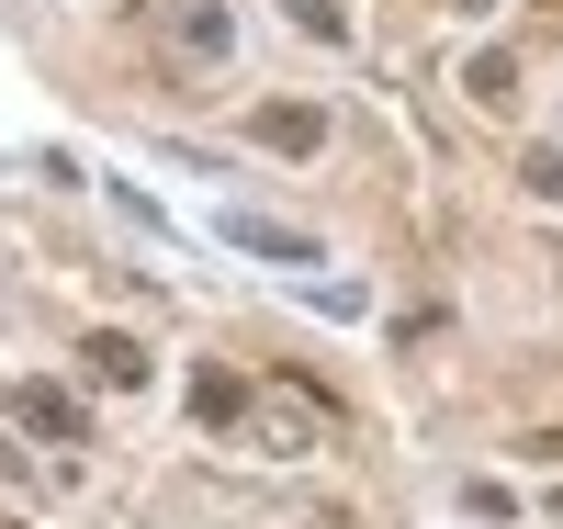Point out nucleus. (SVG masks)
<instances>
[{"label":"nucleus","mask_w":563,"mask_h":529,"mask_svg":"<svg viewBox=\"0 0 563 529\" xmlns=\"http://www.w3.org/2000/svg\"><path fill=\"white\" fill-rule=\"evenodd\" d=\"M294 23H305L316 45H350V0H294Z\"/></svg>","instance_id":"nucleus-9"},{"label":"nucleus","mask_w":563,"mask_h":529,"mask_svg":"<svg viewBox=\"0 0 563 529\" xmlns=\"http://www.w3.org/2000/svg\"><path fill=\"white\" fill-rule=\"evenodd\" d=\"M462 90H474L485 113H507V102H519V57H507V45H485V57L462 68Z\"/></svg>","instance_id":"nucleus-7"},{"label":"nucleus","mask_w":563,"mask_h":529,"mask_svg":"<svg viewBox=\"0 0 563 529\" xmlns=\"http://www.w3.org/2000/svg\"><path fill=\"white\" fill-rule=\"evenodd\" d=\"M552 518H563V496H552Z\"/></svg>","instance_id":"nucleus-14"},{"label":"nucleus","mask_w":563,"mask_h":529,"mask_svg":"<svg viewBox=\"0 0 563 529\" xmlns=\"http://www.w3.org/2000/svg\"><path fill=\"white\" fill-rule=\"evenodd\" d=\"M327 428H339V395L305 383V372H282V383H260V395H249V440H260L271 462H305Z\"/></svg>","instance_id":"nucleus-1"},{"label":"nucleus","mask_w":563,"mask_h":529,"mask_svg":"<svg viewBox=\"0 0 563 529\" xmlns=\"http://www.w3.org/2000/svg\"><path fill=\"white\" fill-rule=\"evenodd\" d=\"M225 249H249V260H282V271H316V236L305 225H271V214H214Z\"/></svg>","instance_id":"nucleus-2"},{"label":"nucleus","mask_w":563,"mask_h":529,"mask_svg":"<svg viewBox=\"0 0 563 529\" xmlns=\"http://www.w3.org/2000/svg\"><path fill=\"white\" fill-rule=\"evenodd\" d=\"M249 135H260V147H282V158H316V147H327V113H316V102H260Z\"/></svg>","instance_id":"nucleus-5"},{"label":"nucleus","mask_w":563,"mask_h":529,"mask_svg":"<svg viewBox=\"0 0 563 529\" xmlns=\"http://www.w3.org/2000/svg\"><path fill=\"white\" fill-rule=\"evenodd\" d=\"M0 473H12V440H0Z\"/></svg>","instance_id":"nucleus-12"},{"label":"nucleus","mask_w":563,"mask_h":529,"mask_svg":"<svg viewBox=\"0 0 563 529\" xmlns=\"http://www.w3.org/2000/svg\"><path fill=\"white\" fill-rule=\"evenodd\" d=\"M519 180H530V191H541V203L563 214V147H530V158H519Z\"/></svg>","instance_id":"nucleus-10"},{"label":"nucleus","mask_w":563,"mask_h":529,"mask_svg":"<svg viewBox=\"0 0 563 529\" xmlns=\"http://www.w3.org/2000/svg\"><path fill=\"white\" fill-rule=\"evenodd\" d=\"M451 12H496V0H451Z\"/></svg>","instance_id":"nucleus-11"},{"label":"nucleus","mask_w":563,"mask_h":529,"mask_svg":"<svg viewBox=\"0 0 563 529\" xmlns=\"http://www.w3.org/2000/svg\"><path fill=\"white\" fill-rule=\"evenodd\" d=\"M169 45H180L192 68H214L225 45H238V12H225V0H169Z\"/></svg>","instance_id":"nucleus-3"},{"label":"nucleus","mask_w":563,"mask_h":529,"mask_svg":"<svg viewBox=\"0 0 563 529\" xmlns=\"http://www.w3.org/2000/svg\"><path fill=\"white\" fill-rule=\"evenodd\" d=\"M541 12H563V0H541Z\"/></svg>","instance_id":"nucleus-13"},{"label":"nucleus","mask_w":563,"mask_h":529,"mask_svg":"<svg viewBox=\"0 0 563 529\" xmlns=\"http://www.w3.org/2000/svg\"><path fill=\"white\" fill-rule=\"evenodd\" d=\"M192 417H203V428H238V417H249V383H238V372H203V383H192Z\"/></svg>","instance_id":"nucleus-8"},{"label":"nucleus","mask_w":563,"mask_h":529,"mask_svg":"<svg viewBox=\"0 0 563 529\" xmlns=\"http://www.w3.org/2000/svg\"><path fill=\"white\" fill-rule=\"evenodd\" d=\"M79 361H90V383H113V395H135V383H147V350H135L124 327H102V339H90Z\"/></svg>","instance_id":"nucleus-6"},{"label":"nucleus","mask_w":563,"mask_h":529,"mask_svg":"<svg viewBox=\"0 0 563 529\" xmlns=\"http://www.w3.org/2000/svg\"><path fill=\"white\" fill-rule=\"evenodd\" d=\"M12 428H34V440H57V451H79V440H90V417L57 395V383H12Z\"/></svg>","instance_id":"nucleus-4"}]
</instances>
